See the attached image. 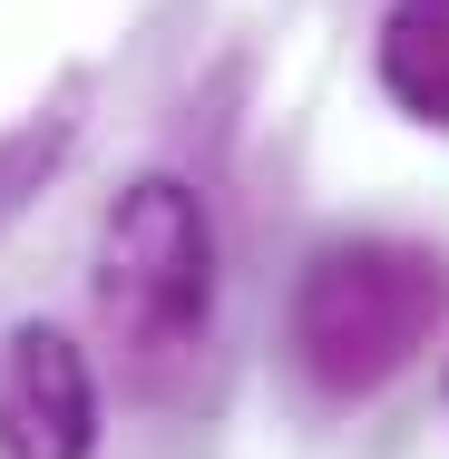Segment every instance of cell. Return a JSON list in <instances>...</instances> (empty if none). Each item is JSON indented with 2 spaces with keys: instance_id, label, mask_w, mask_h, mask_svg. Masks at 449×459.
Returning <instances> with one entry per match:
<instances>
[{
  "instance_id": "6da1fadb",
  "label": "cell",
  "mask_w": 449,
  "mask_h": 459,
  "mask_svg": "<svg viewBox=\"0 0 449 459\" xmlns=\"http://www.w3.org/2000/svg\"><path fill=\"white\" fill-rule=\"evenodd\" d=\"M215 215L186 177H137L117 186V205L98 215V333L127 362L137 391H167L177 371H195L205 333H215Z\"/></svg>"
},
{
  "instance_id": "7a4b0ae2",
  "label": "cell",
  "mask_w": 449,
  "mask_h": 459,
  "mask_svg": "<svg viewBox=\"0 0 449 459\" xmlns=\"http://www.w3.org/2000/svg\"><path fill=\"white\" fill-rule=\"evenodd\" d=\"M440 313H449L440 245L342 235V245H323V255L303 264V283H293L283 352H293V371H303L323 401H371V391H391L401 371L430 352Z\"/></svg>"
},
{
  "instance_id": "3957f363",
  "label": "cell",
  "mask_w": 449,
  "mask_h": 459,
  "mask_svg": "<svg viewBox=\"0 0 449 459\" xmlns=\"http://www.w3.org/2000/svg\"><path fill=\"white\" fill-rule=\"evenodd\" d=\"M98 450V371L69 333L20 323L0 342V459H89Z\"/></svg>"
},
{
  "instance_id": "277c9868",
  "label": "cell",
  "mask_w": 449,
  "mask_h": 459,
  "mask_svg": "<svg viewBox=\"0 0 449 459\" xmlns=\"http://www.w3.org/2000/svg\"><path fill=\"white\" fill-rule=\"evenodd\" d=\"M371 59H381L391 108H410L420 127H440V137H449V0H391Z\"/></svg>"
},
{
  "instance_id": "5b68a950",
  "label": "cell",
  "mask_w": 449,
  "mask_h": 459,
  "mask_svg": "<svg viewBox=\"0 0 449 459\" xmlns=\"http://www.w3.org/2000/svg\"><path fill=\"white\" fill-rule=\"evenodd\" d=\"M69 137H79V117H69V108H49V117H30V127H10V137H0V215H10L20 195H39V177L69 157Z\"/></svg>"
}]
</instances>
